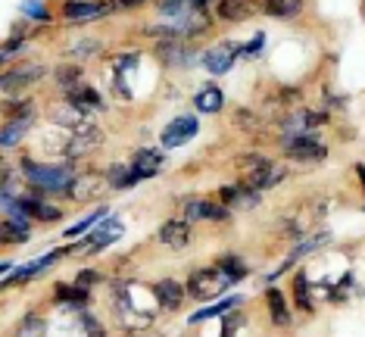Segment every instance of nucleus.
I'll use <instances>...</instances> for the list:
<instances>
[{"label": "nucleus", "mask_w": 365, "mask_h": 337, "mask_svg": "<svg viewBox=\"0 0 365 337\" xmlns=\"http://www.w3.org/2000/svg\"><path fill=\"white\" fill-rule=\"evenodd\" d=\"M147 297H153V291H144L138 284H122L115 291V306H119V322H125L131 328L138 325H150L153 309L147 306Z\"/></svg>", "instance_id": "1"}, {"label": "nucleus", "mask_w": 365, "mask_h": 337, "mask_svg": "<svg viewBox=\"0 0 365 337\" xmlns=\"http://www.w3.org/2000/svg\"><path fill=\"white\" fill-rule=\"evenodd\" d=\"M237 169H240V178H244V187H250V191H265V187L278 185L284 178V169L272 166L265 156H256V153L240 156Z\"/></svg>", "instance_id": "2"}, {"label": "nucleus", "mask_w": 365, "mask_h": 337, "mask_svg": "<svg viewBox=\"0 0 365 337\" xmlns=\"http://www.w3.org/2000/svg\"><path fill=\"white\" fill-rule=\"evenodd\" d=\"M22 169H26V178L35 191L69 194V185L76 182L72 169H66V166H38V162H31V160H22Z\"/></svg>", "instance_id": "3"}, {"label": "nucleus", "mask_w": 365, "mask_h": 337, "mask_svg": "<svg viewBox=\"0 0 365 337\" xmlns=\"http://www.w3.org/2000/svg\"><path fill=\"white\" fill-rule=\"evenodd\" d=\"M231 284H235V278H231L222 266L197 269V272L187 278V294L197 300H215V297H222Z\"/></svg>", "instance_id": "4"}, {"label": "nucleus", "mask_w": 365, "mask_h": 337, "mask_svg": "<svg viewBox=\"0 0 365 337\" xmlns=\"http://www.w3.org/2000/svg\"><path fill=\"white\" fill-rule=\"evenodd\" d=\"M284 153L290 160H303V162H312V160H325L328 156V147L319 144L315 138L309 135H294L284 141Z\"/></svg>", "instance_id": "5"}, {"label": "nucleus", "mask_w": 365, "mask_h": 337, "mask_svg": "<svg viewBox=\"0 0 365 337\" xmlns=\"http://www.w3.org/2000/svg\"><path fill=\"white\" fill-rule=\"evenodd\" d=\"M197 128H200V122H197L194 116H178V119H172V125L163 131V147H181V144H187L190 138L197 135Z\"/></svg>", "instance_id": "6"}, {"label": "nucleus", "mask_w": 365, "mask_h": 337, "mask_svg": "<svg viewBox=\"0 0 365 337\" xmlns=\"http://www.w3.org/2000/svg\"><path fill=\"white\" fill-rule=\"evenodd\" d=\"M103 13H110L106 4H88V0H66L63 4V16L69 22H91V19H101Z\"/></svg>", "instance_id": "7"}, {"label": "nucleus", "mask_w": 365, "mask_h": 337, "mask_svg": "<svg viewBox=\"0 0 365 337\" xmlns=\"http://www.w3.org/2000/svg\"><path fill=\"white\" fill-rule=\"evenodd\" d=\"M235 56H237L235 44H219V47H212V51L203 53V66L212 72V76H225L231 66H235Z\"/></svg>", "instance_id": "8"}, {"label": "nucleus", "mask_w": 365, "mask_h": 337, "mask_svg": "<svg viewBox=\"0 0 365 337\" xmlns=\"http://www.w3.org/2000/svg\"><path fill=\"white\" fill-rule=\"evenodd\" d=\"M185 219L222 222V219H228V207L225 203H210V200H190L185 207Z\"/></svg>", "instance_id": "9"}, {"label": "nucleus", "mask_w": 365, "mask_h": 337, "mask_svg": "<svg viewBox=\"0 0 365 337\" xmlns=\"http://www.w3.org/2000/svg\"><path fill=\"white\" fill-rule=\"evenodd\" d=\"M119 234H122L119 219H103L101 225H97V232L88 237V253H97V250H103V247H110Z\"/></svg>", "instance_id": "10"}, {"label": "nucleus", "mask_w": 365, "mask_h": 337, "mask_svg": "<svg viewBox=\"0 0 365 337\" xmlns=\"http://www.w3.org/2000/svg\"><path fill=\"white\" fill-rule=\"evenodd\" d=\"M41 76H44V66H26V69H10V72H4V81H0V85H4V91L10 94L13 88H19V85H31V81H38Z\"/></svg>", "instance_id": "11"}, {"label": "nucleus", "mask_w": 365, "mask_h": 337, "mask_svg": "<svg viewBox=\"0 0 365 337\" xmlns=\"http://www.w3.org/2000/svg\"><path fill=\"white\" fill-rule=\"evenodd\" d=\"M153 294H156V303H160V306H165V309H178L187 291H185V287H181L178 281H169V278H165V281H160V284L153 287Z\"/></svg>", "instance_id": "12"}, {"label": "nucleus", "mask_w": 365, "mask_h": 337, "mask_svg": "<svg viewBox=\"0 0 365 337\" xmlns=\"http://www.w3.org/2000/svg\"><path fill=\"white\" fill-rule=\"evenodd\" d=\"M187 237H190L187 222H165V225L160 228V241L165 247H172V250H181V247H187Z\"/></svg>", "instance_id": "13"}, {"label": "nucleus", "mask_w": 365, "mask_h": 337, "mask_svg": "<svg viewBox=\"0 0 365 337\" xmlns=\"http://www.w3.org/2000/svg\"><path fill=\"white\" fill-rule=\"evenodd\" d=\"M160 162L163 156L156 150H138L135 153V162H131V169H135V178H153L156 172H160Z\"/></svg>", "instance_id": "14"}, {"label": "nucleus", "mask_w": 365, "mask_h": 337, "mask_svg": "<svg viewBox=\"0 0 365 337\" xmlns=\"http://www.w3.org/2000/svg\"><path fill=\"white\" fill-rule=\"evenodd\" d=\"M69 100L78 106L81 113H94V110H103V100H101V94L97 91H91V88H72L69 91Z\"/></svg>", "instance_id": "15"}, {"label": "nucleus", "mask_w": 365, "mask_h": 337, "mask_svg": "<svg viewBox=\"0 0 365 337\" xmlns=\"http://www.w3.org/2000/svg\"><path fill=\"white\" fill-rule=\"evenodd\" d=\"M194 103H197V110L200 113H215V110H222V103H225V94H222L215 85H206V88L197 91Z\"/></svg>", "instance_id": "16"}, {"label": "nucleus", "mask_w": 365, "mask_h": 337, "mask_svg": "<svg viewBox=\"0 0 365 337\" xmlns=\"http://www.w3.org/2000/svg\"><path fill=\"white\" fill-rule=\"evenodd\" d=\"M219 200L225 203V207H256L259 197L250 194V187H222Z\"/></svg>", "instance_id": "17"}, {"label": "nucleus", "mask_w": 365, "mask_h": 337, "mask_svg": "<svg viewBox=\"0 0 365 337\" xmlns=\"http://www.w3.org/2000/svg\"><path fill=\"white\" fill-rule=\"evenodd\" d=\"M101 187V178H97V172H85V175H76V182L69 185V194L66 197H76V200H88L91 194Z\"/></svg>", "instance_id": "18"}, {"label": "nucleus", "mask_w": 365, "mask_h": 337, "mask_svg": "<svg viewBox=\"0 0 365 337\" xmlns=\"http://www.w3.org/2000/svg\"><path fill=\"white\" fill-rule=\"evenodd\" d=\"M219 16L222 19H231V22H240V19H247V16L253 13V4L250 0H219Z\"/></svg>", "instance_id": "19"}, {"label": "nucleus", "mask_w": 365, "mask_h": 337, "mask_svg": "<svg viewBox=\"0 0 365 337\" xmlns=\"http://www.w3.org/2000/svg\"><path fill=\"white\" fill-rule=\"evenodd\" d=\"M265 303H269L272 322H275V325H287L290 322V312H287V303H284V297H281V291L272 287V291L265 294Z\"/></svg>", "instance_id": "20"}, {"label": "nucleus", "mask_w": 365, "mask_h": 337, "mask_svg": "<svg viewBox=\"0 0 365 337\" xmlns=\"http://www.w3.org/2000/svg\"><path fill=\"white\" fill-rule=\"evenodd\" d=\"M265 10H269L275 19H290L303 10V0H265Z\"/></svg>", "instance_id": "21"}, {"label": "nucleus", "mask_w": 365, "mask_h": 337, "mask_svg": "<svg viewBox=\"0 0 365 337\" xmlns=\"http://www.w3.org/2000/svg\"><path fill=\"white\" fill-rule=\"evenodd\" d=\"M29 128H31V119H29V116H26V119L19 116L16 122H6V125H4V135H0V144H4V147H13L22 135H26Z\"/></svg>", "instance_id": "22"}, {"label": "nucleus", "mask_w": 365, "mask_h": 337, "mask_svg": "<svg viewBox=\"0 0 365 337\" xmlns=\"http://www.w3.org/2000/svg\"><path fill=\"white\" fill-rule=\"evenodd\" d=\"M322 122H325V116H319V113H300V116H294L284 128L290 131V138H294V135H300V131H306V128L322 125Z\"/></svg>", "instance_id": "23"}, {"label": "nucleus", "mask_w": 365, "mask_h": 337, "mask_svg": "<svg viewBox=\"0 0 365 337\" xmlns=\"http://www.w3.org/2000/svg\"><path fill=\"white\" fill-rule=\"evenodd\" d=\"M0 234H4L6 244H22L29 237V228L22 225V222H16V219H4V225H0Z\"/></svg>", "instance_id": "24"}, {"label": "nucleus", "mask_w": 365, "mask_h": 337, "mask_svg": "<svg viewBox=\"0 0 365 337\" xmlns=\"http://www.w3.org/2000/svg\"><path fill=\"white\" fill-rule=\"evenodd\" d=\"M60 256H63V253H51V256H41V259H35V262H29V266H22L19 272H16V278H19V281H22V278H31V275H38L41 269L53 266V262L60 259Z\"/></svg>", "instance_id": "25"}, {"label": "nucleus", "mask_w": 365, "mask_h": 337, "mask_svg": "<svg viewBox=\"0 0 365 337\" xmlns=\"http://www.w3.org/2000/svg\"><path fill=\"white\" fill-rule=\"evenodd\" d=\"M135 182L138 178H135V169L131 166H110V185L113 187H128Z\"/></svg>", "instance_id": "26"}, {"label": "nucleus", "mask_w": 365, "mask_h": 337, "mask_svg": "<svg viewBox=\"0 0 365 337\" xmlns=\"http://www.w3.org/2000/svg\"><path fill=\"white\" fill-rule=\"evenodd\" d=\"M231 306H237V297H228V300H222V303H215V306H210V309H203V312H194L190 316V322H203V318H210V316H225V309H231Z\"/></svg>", "instance_id": "27"}, {"label": "nucleus", "mask_w": 365, "mask_h": 337, "mask_svg": "<svg viewBox=\"0 0 365 337\" xmlns=\"http://www.w3.org/2000/svg\"><path fill=\"white\" fill-rule=\"evenodd\" d=\"M106 216V207H101L97 212H91V216H85L78 222V225H72V228H66V237H78L85 228H91V225H101V219Z\"/></svg>", "instance_id": "28"}, {"label": "nucleus", "mask_w": 365, "mask_h": 337, "mask_svg": "<svg viewBox=\"0 0 365 337\" xmlns=\"http://www.w3.org/2000/svg\"><path fill=\"white\" fill-rule=\"evenodd\" d=\"M22 16H29V19H35V22H47V19H51V13L41 6V0H26V4H22Z\"/></svg>", "instance_id": "29"}, {"label": "nucleus", "mask_w": 365, "mask_h": 337, "mask_svg": "<svg viewBox=\"0 0 365 337\" xmlns=\"http://www.w3.org/2000/svg\"><path fill=\"white\" fill-rule=\"evenodd\" d=\"M294 291H297V303H300V309H312V303H309V284H306V275H297Z\"/></svg>", "instance_id": "30"}, {"label": "nucleus", "mask_w": 365, "mask_h": 337, "mask_svg": "<svg viewBox=\"0 0 365 337\" xmlns=\"http://www.w3.org/2000/svg\"><path fill=\"white\" fill-rule=\"evenodd\" d=\"M56 78H60V85H78L81 81V69H76V66H60V72H56Z\"/></svg>", "instance_id": "31"}, {"label": "nucleus", "mask_w": 365, "mask_h": 337, "mask_svg": "<svg viewBox=\"0 0 365 337\" xmlns=\"http://www.w3.org/2000/svg\"><path fill=\"white\" fill-rule=\"evenodd\" d=\"M222 269H225V272H228L231 278H235V281H237V278H244V275H247V266H244L240 259H235V256H225V259H222Z\"/></svg>", "instance_id": "32"}, {"label": "nucleus", "mask_w": 365, "mask_h": 337, "mask_svg": "<svg viewBox=\"0 0 365 337\" xmlns=\"http://www.w3.org/2000/svg\"><path fill=\"white\" fill-rule=\"evenodd\" d=\"M222 322H225V328H222V337H235V331L240 328V316H225Z\"/></svg>", "instance_id": "33"}, {"label": "nucleus", "mask_w": 365, "mask_h": 337, "mask_svg": "<svg viewBox=\"0 0 365 337\" xmlns=\"http://www.w3.org/2000/svg\"><path fill=\"white\" fill-rule=\"evenodd\" d=\"M262 41H265L262 35H256V38L250 41V47H244V53H250V56H253V53H259V47H262Z\"/></svg>", "instance_id": "34"}, {"label": "nucleus", "mask_w": 365, "mask_h": 337, "mask_svg": "<svg viewBox=\"0 0 365 337\" xmlns=\"http://www.w3.org/2000/svg\"><path fill=\"white\" fill-rule=\"evenodd\" d=\"M140 4H144V0H115V6H125V10L128 6H140Z\"/></svg>", "instance_id": "35"}, {"label": "nucleus", "mask_w": 365, "mask_h": 337, "mask_svg": "<svg viewBox=\"0 0 365 337\" xmlns=\"http://www.w3.org/2000/svg\"><path fill=\"white\" fill-rule=\"evenodd\" d=\"M356 175H359V182H362V187H365V166H362V162L356 166Z\"/></svg>", "instance_id": "36"}, {"label": "nucleus", "mask_w": 365, "mask_h": 337, "mask_svg": "<svg viewBox=\"0 0 365 337\" xmlns=\"http://www.w3.org/2000/svg\"><path fill=\"white\" fill-rule=\"evenodd\" d=\"M194 4H197V6H203V4H210V0H194Z\"/></svg>", "instance_id": "37"}]
</instances>
